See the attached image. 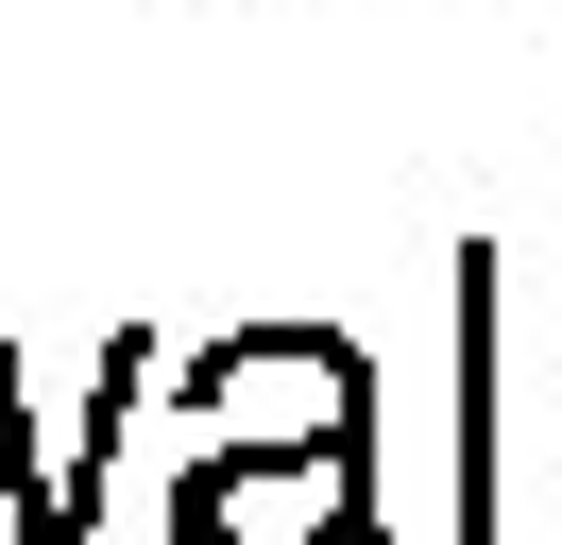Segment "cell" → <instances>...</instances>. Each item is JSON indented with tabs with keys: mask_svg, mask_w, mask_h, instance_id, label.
Here are the masks:
<instances>
[{
	"mask_svg": "<svg viewBox=\"0 0 562 545\" xmlns=\"http://www.w3.org/2000/svg\"><path fill=\"white\" fill-rule=\"evenodd\" d=\"M188 443H375V358L341 324H256V341H205L188 358Z\"/></svg>",
	"mask_w": 562,
	"mask_h": 545,
	"instance_id": "cell-1",
	"label": "cell"
},
{
	"mask_svg": "<svg viewBox=\"0 0 562 545\" xmlns=\"http://www.w3.org/2000/svg\"><path fill=\"white\" fill-rule=\"evenodd\" d=\"M171 545H375V443H188Z\"/></svg>",
	"mask_w": 562,
	"mask_h": 545,
	"instance_id": "cell-2",
	"label": "cell"
}]
</instances>
